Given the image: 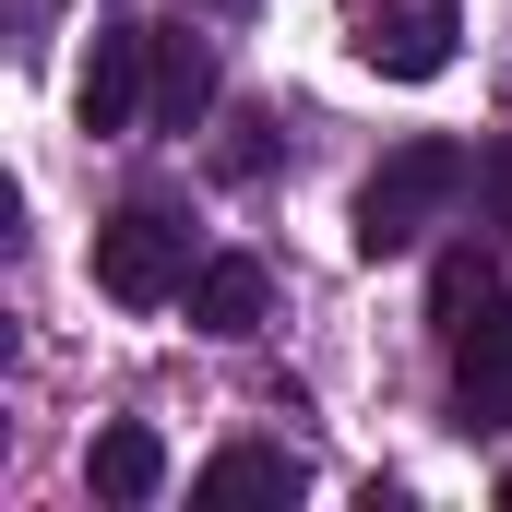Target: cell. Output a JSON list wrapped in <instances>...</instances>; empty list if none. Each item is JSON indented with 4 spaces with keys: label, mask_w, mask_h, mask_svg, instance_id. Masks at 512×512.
Wrapping results in <instances>:
<instances>
[{
    "label": "cell",
    "mask_w": 512,
    "mask_h": 512,
    "mask_svg": "<svg viewBox=\"0 0 512 512\" xmlns=\"http://www.w3.org/2000/svg\"><path fill=\"white\" fill-rule=\"evenodd\" d=\"M274 167V120H239V143H227V179H262Z\"/></svg>",
    "instance_id": "8fae6325"
},
{
    "label": "cell",
    "mask_w": 512,
    "mask_h": 512,
    "mask_svg": "<svg viewBox=\"0 0 512 512\" xmlns=\"http://www.w3.org/2000/svg\"><path fill=\"white\" fill-rule=\"evenodd\" d=\"M477 191H489V215H501V227H512V131H501V143H489V167H477Z\"/></svg>",
    "instance_id": "7c38bea8"
},
{
    "label": "cell",
    "mask_w": 512,
    "mask_h": 512,
    "mask_svg": "<svg viewBox=\"0 0 512 512\" xmlns=\"http://www.w3.org/2000/svg\"><path fill=\"white\" fill-rule=\"evenodd\" d=\"M298 489H310V465L274 453V441H227V453L191 477V501H203V512H227V501H298Z\"/></svg>",
    "instance_id": "52a82bcc"
},
{
    "label": "cell",
    "mask_w": 512,
    "mask_h": 512,
    "mask_svg": "<svg viewBox=\"0 0 512 512\" xmlns=\"http://www.w3.org/2000/svg\"><path fill=\"white\" fill-rule=\"evenodd\" d=\"M72 120L84 131H143L155 120V24H96V48L72 72Z\"/></svg>",
    "instance_id": "3957f363"
},
{
    "label": "cell",
    "mask_w": 512,
    "mask_h": 512,
    "mask_svg": "<svg viewBox=\"0 0 512 512\" xmlns=\"http://www.w3.org/2000/svg\"><path fill=\"white\" fill-rule=\"evenodd\" d=\"M203 12H251V0H203Z\"/></svg>",
    "instance_id": "4fadbf2b"
},
{
    "label": "cell",
    "mask_w": 512,
    "mask_h": 512,
    "mask_svg": "<svg viewBox=\"0 0 512 512\" xmlns=\"http://www.w3.org/2000/svg\"><path fill=\"white\" fill-rule=\"evenodd\" d=\"M84 477H96V501H155L167 489V441L143 417H120V429H96V465Z\"/></svg>",
    "instance_id": "30bf717a"
},
{
    "label": "cell",
    "mask_w": 512,
    "mask_h": 512,
    "mask_svg": "<svg viewBox=\"0 0 512 512\" xmlns=\"http://www.w3.org/2000/svg\"><path fill=\"white\" fill-rule=\"evenodd\" d=\"M215 108V48L191 24H155V131H191Z\"/></svg>",
    "instance_id": "ba28073f"
},
{
    "label": "cell",
    "mask_w": 512,
    "mask_h": 512,
    "mask_svg": "<svg viewBox=\"0 0 512 512\" xmlns=\"http://www.w3.org/2000/svg\"><path fill=\"white\" fill-rule=\"evenodd\" d=\"M179 310H191V334L239 346V334H262V310H274V274H262L251 251H215L191 286H179Z\"/></svg>",
    "instance_id": "5b68a950"
},
{
    "label": "cell",
    "mask_w": 512,
    "mask_h": 512,
    "mask_svg": "<svg viewBox=\"0 0 512 512\" xmlns=\"http://www.w3.org/2000/svg\"><path fill=\"white\" fill-rule=\"evenodd\" d=\"M465 191H477V155H465V143H441V131L393 143L382 167L358 179V262H405Z\"/></svg>",
    "instance_id": "6da1fadb"
},
{
    "label": "cell",
    "mask_w": 512,
    "mask_h": 512,
    "mask_svg": "<svg viewBox=\"0 0 512 512\" xmlns=\"http://www.w3.org/2000/svg\"><path fill=\"white\" fill-rule=\"evenodd\" d=\"M453 36H465L453 0H370V12H358V60H370L382 84H429V72H453Z\"/></svg>",
    "instance_id": "277c9868"
},
{
    "label": "cell",
    "mask_w": 512,
    "mask_h": 512,
    "mask_svg": "<svg viewBox=\"0 0 512 512\" xmlns=\"http://www.w3.org/2000/svg\"><path fill=\"white\" fill-rule=\"evenodd\" d=\"M453 417L465 429H512V310H489L453 346Z\"/></svg>",
    "instance_id": "8992f818"
},
{
    "label": "cell",
    "mask_w": 512,
    "mask_h": 512,
    "mask_svg": "<svg viewBox=\"0 0 512 512\" xmlns=\"http://www.w3.org/2000/svg\"><path fill=\"white\" fill-rule=\"evenodd\" d=\"M501 501H512V477H501Z\"/></svg>",
    "instance_id": "5bb4252c"
},
{
    "label": "cell",
    "mask_w": 512,
    "mask_h": 512,
    "mask_svg": "<svg viewBox=\"0 0 512 512\" xmlns=\"http://www.w3.org/2000/svg\"><path fill=\"white\" fill-rule=\"evenodd\" d=\"M489 310H501V274H489V251H441V274H429V334H441V346H465Z\"/></svg>",
    "instance_id": "9c48e42d"
},
{
    "label": "cell",
    "mask_w": 512,
    "mask_h": 512,
    "mask_svg": "<svg viewBox=\"0 0 512 512\" xmlns=\"http://www.w3.org/2000/svg\"><path fill=\"white\" fill-rule=\"evenodd\" d=\"M191 274H203V262H191V215H167V203H120V215L96 227V286H108L120 310H167Z\"/></svg>",
    "instance_id": "7a4b0ae2"
}]
</instances>
